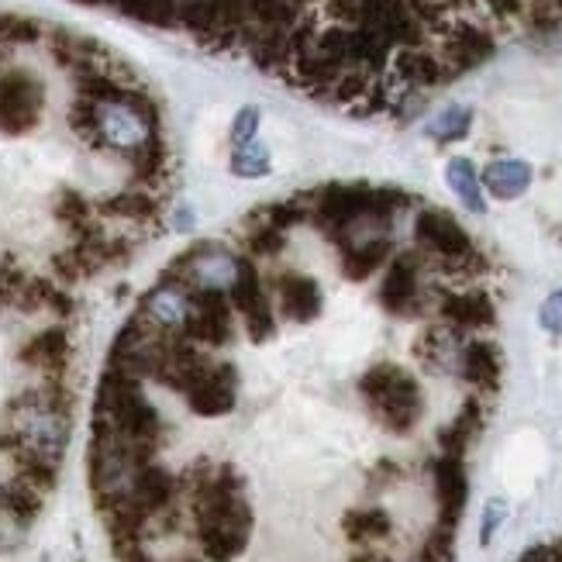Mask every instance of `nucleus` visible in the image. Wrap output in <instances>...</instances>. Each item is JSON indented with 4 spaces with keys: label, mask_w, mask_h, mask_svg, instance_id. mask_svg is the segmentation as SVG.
<instances>
[{
    "label": "nucleus",
    "mask_w": 562,
    "mask_h": 562,
    "mask_svg": "<svg viewBox=\"0 0 562 562\" xmlns=\"http://www.w3.org/2000/svg\"><path fill=\"white\" fill-rule=\"evenodd\" d=\"M356 390L370 411V418L390 431V435H407L418 428L422 414H425V390L422 380L414 376L407 366L401 362H373L356 380Z\"/></svg>",
    "instance_id": "f257e3e1"
},
{
    "label": "nucleus",
    "mask_w": 562,
    "mask_h": 562,
    "mask_svg": "<svg viewBox=\"0 0 562 562\" xmlns=\"http://www.w3.org/2000/svg\"><path fill=\"white\" fill-rule=\"evenodd\" d=\"M411 235H414V246L425 249L428 256H435L438 262H467V259L480 256L470 232L442 207H418L414 211Z\"/></svg>",
    "instance_id": "f03ea898"
},
{
    "label": "nucleus",
    "mask_w": 562,
    "mask_h": 562,
    "mask_svg": "<svg viewBox=\"0 0 562 562\" xmlns=\"http://www.w3.org/2000/svg\"><path fill=\"white\" fill-rule=\"evenodd\" d=\"M431 483H435V504H438V525L456 531L462 510H467L470 497V476H467V462L459 456L438 452L431 459Z\"/></svg>",
    "instance_id": "7ed1b4c3"
},
{
    "label": "nucleus",
    "mask_w": 562,
    "mask_h": 562,
    "mask_svg": "<svg viewBox=\"0 0 562 562\" xmlns=\"http://www.w3.org/2000/svg\"><path fill=\"white\" fill-rule=\"evenodd\" d=\"M341 535L356 546V549H380V542H386L394 535V518H390L386 507L366 504V507H352L341 518Z\"/></svg>",
    "instance_id": "20e7f679"
},
{
    "label": "nucleus",
    "mask_w": 562,
    "mask_h": 562,
    "mask_svg": "<svg viewBox=\"0 0 562 562\" xmlns=\"http://www.w3.org/2000/svg\"><path fill=\"white\" fill-rule=\"evenodd\" d=\"M531 177H535V169L525 159H497L483 169L480 183L491 190L497 201H518L531 187Z\"/></svg>",
    "instance_id": "39448f33"
},
{
    "label": "nucleus",
    "mask_w": 562,
    "mask_h": 562,
    "mask_svg": "<svg viewBox=\"0 0 562 562\" xmlns=\"http://www.w3.org/2000/svg\"><path fill=\"white\" fill-rule=\"evenodd\" d=\"M446 180H449V187H452V193L456 198L467 204L470 211H486V204H483V183H480V173H476V166L467 159V156H456L449 166H446Z\"/></svg>",
    "instance_id": "423d86ee"
},
{
    "label": "nucleus",
    "mask_w": 562,
    "mask_h": 562,
    "mask_svg": "<svg viewBox=\"0 0 562 562\" xmlns=\"http://www.w3.org/2000/svg\"><path fill=\"white\" fill-rule=\"evenodd\" d=\"M470 125H473V111L470 108H459V104H449L446 111H438L428 121V135L435 142H459L462 135L470 132Z\"/></svg>",
    "instance_id": "0eeeda50"
},
{
    "label": "nucleus",
    "mask_w": 562,
    "mask_h": 562,
    "mask_svg": "<svg viewBox=\"0 0 562 562\" xmlns=\"http://www.w3.org/2000/svg\"><path fill=\"white\" fill-rule=\"evenodd\" d=\"M232 173L235 177H246V180L266 177V173H270V149H266L262 142L238 145L235 156H232Z\"/></svg>",
    "instance_id": "6e6552de"
},
{
    "label": "nucleus",
    "mask_w": 562,
    "mask_h": 562,
    "mask_svg": "<svg viewBox=\"0 0 562 562\" xmlns=\"http://www.w3.org/2000/svg\"><path fill=\"white\" fill-rule=\"evenodd\" d=\"M256 132H259V111H256V108H241L238 117H235V128H232L235 149H238V145L256 142Z\"/></svg>",
    "instance_id": "1a4fd4ad"
},
{
    "label": "nucleus",
    "mask_w": 562,
    "mask_h": 562,
    "mask_svg": "<svg viewBox=\"0 0 562 562\" xmlns=\"http://www.w3.org/2000/svg\"><path fill=\"white\" fill-rule=\"evenodd\" d=\"M539 322H542L546 331L562 335V290H555L552 297L542 301V307H539Z\"/></svg>",
    "instance_id": "9d476101"
},
{
    "label": "nucleus",
    "mask_w": 562,
    "mask_h": 562,
    "mask_svg": "<svg viewBox=\"0 0 562 562\" xmlns=\"http://www.w3.org/2000/svg\"><path fill=\"white\" fill-rule=\"evenodd\" d=\"M504 518H507V504L504 501H491V504H486V510H483V528H480V542L483 546L494 539V531L501 528Z\"/></svg>",
    "instance_id": "9b49d317"
},
{
    "label": "nucleus",
    "mask_w": 562,
    "mask_h": 562,
    "mask_svg": "<svg viewBox=\"0 0 562 562\" xmlns=\"http://www.w3.org/2000/svg\"><path fill=\"white\" fill-rule=\"evenodd\" d=\"M518 562H562V542H552V546H531Z\"/></svg>",
    "instance_id": "f8f14e48"
},
{
    "label": "nucleus",
    "mask_w": 562,
    "mask_h": 562,
    "mask_svg": "<svg viewBox=\"0 0 562 562\" xmlns=\"http://www.w3.org/2000/svg\"><path fill=\"white\" fill-rule=\"evenodd\" d=\"M483 4L491 8L497 18H515V14H521V11H525L528 0H483Z\"/></svg>",
    "instance_id": "ddd939ff"
}]
</instances>
